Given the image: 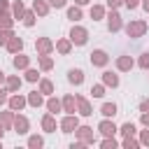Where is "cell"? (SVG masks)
Returning <instances> with one entry per match:
<instances>
[{"label":"cell","mask_w":149,"mask_h":149,"mask_svg":"<svg viewBox=\"0 0 149 149\" xmlns=\"http://www.w3.org/2000/svg\"><path fill=\"white\" fill-rule=\"evenodd\" d=\"M140 65H142V68H149V54H144V56H142V61H140Z\"/></svg>","instance_id":"20"},{"label":"cell","mask_w":149,"mask_h":149,"mask_svg":"<svg viewBox=\"0 0 149 149\" xmlns=\"http://www.w3.org/2000/svg\"><path fill=\"white\" fill-rule=\"evenodd\" d=\"M28 79L35 81V79H37V72H35V70H28Z\"/></svg>","instance_id":"26"},{"label":"cell","mask_w":149,"mask_h":149,"mask_svg":"<svg viewBox=\"0 0 149 149\" xmlns=\"http://www.w3.org/2000/svg\"><path fill=\"white\" fill-rule=\"evenodd\" d=\"M140 33H144V23H133V26H128V35H140Z\"/></svg>","instance_id":"5"},{"label":"cell","mask_w":149,"mask_h":149,"mask_svg":"<svg viewBox=\"0 0 149 149\" xmlns=\"http://www.w3.org/2000/svg\"><path fill=\"white\" fill-rule=\"evenodd\" d=\"M102 114H105V116H114V114H116V107H114V105H102Z\"/></svg>","instance_id":"8"},{"label":"cell","mask_w":149,"mask_h":149,"mask_svg":"<svg viewBox=\"0 0 149 149\" xmlns=\"http://www.w3.org/2000/svg\"><path fill=\"white\" fill-rule=\"evenodd\" d=\"M126 5H128V7H135V5H137V0H126Z\"/></svg>","instance_id":"34"},{"label":"cell","mask_w":149,"mask_h":149,"mask_svg":"<svg viewBox=\"0 0 149 149\" xmlns=\"http://www.w3.org/2000/svg\"><path fill=\"white\" fill-rule=\"evenodd\" d=\"M7 37H9V35H7V33H2V35H0V42L5 44V42H7Z\"/></svg>","instance_id":"33"},{"label":"cell","mask_w":149,"mask_h":149,"mask_svg":"<svg viewBox=\"0 0 149 149\" xmlns=\"http://www.w3.org/2000/svg\"><path fill=\"white\" fill-rule=\"evenodd\" d=\"M105 81H107V84H112V86H116V84H119V79H116L112 72H105Z\"/></svg>","instance_id":"10"},{"label":"cell","mask_w":149,"mask_h":149,"mask_svg":"<svg viewBox=\"0 0 149 149\" xmlns=\"http://www.w3.org/2000/svg\"><path fill=\"white\" fill-rule=\"evenodd\" d=\"M142 142H144V144H149V133H144V135H142Z\"/></svg>","instance_id":"32"},{"label":"cell","mask_w":149,"mask_h":149,"mask_svg":"<svg viewBox=\"0 0 149 149\" xmlns=\"http://www.w3.org/2000/svg\"><path fill=\"white\" fill-rule=\"evenodd\" d=\"M91 61H93L95 65H105V63H107V54H105V51H93V54H91Z\"/></svg>","instance_id":"2"},{"label":"cell","mask_w":149,"mask_h":149,"mask_svg":"<svg viewBox=\"0 0 149 149\" xmlns=\"http://www.w3.org/2000/svg\"><path fill=\"white\" fill-rule=\"evenodd\" d=\"M72 105H74L72 98H65V109H68V112H72Z\"/></svg>","instance_id":"24"},{"label":"cell","mask_w":149,"mask_h":149,"mask_svg":"<svg viewBox=\"0 0 149 149\" xmlns=\"http://www.w3.org/2000/svg\"><path fill=\"white\" fill-rule=\"evenodd\" d=\"M130 65H133V63H130V58H121V61H119V68H121V70H128Z\"/></svg>","instance_id":"13"},{"label":"cell","mask_w":149,"mask_h":149,"mask_svg":"<svg viewBox=\"0 0 149 149\" xmlns=\"http://www.w3.org/2000/svg\"><path fill=\"white\" fill-rule=\"evenodd\" d=\"M30 102H33V105H40L42 100H40V95H37V93H33V95H30Z\"/></svg>","instance_id":"23"},{"label":"cell","mask_w":149,"mask_h":149,"mask_svg":"<svg viewBox=\"0 0 149 149\" xmlns=\"http://www.w3.org/2000/svg\"><path fill=\"white\" fill-rule=\"evenodd\" d=\"M30 147H42V140L40 137H30Z\"/></svg>","instance_id":"19"},{"label":"cell","mask_w":149,"mask_h":149,"mask_svg":"<svg viewBox=\"0 0 149 149\" xmlns=\"http://www.w3.org/2000/svg\"><path fill=\"white\" fill-rule=\"evenodd\" d=\"M100 130H102L105 135H112L116 128H114V123H107V121H102V123H100Z\"/></svg>","instance_id":"6"},{"label":"cell","mask_w":149,"mask_h":149,"mask_svg":"<svg viewBox=\"0 0 149 149\" xmlns=\"http://www.w3.org/2000/svg\"><path fill=\"white\" fill-rule=\"evenodd\" d=\"M42 68H51V61L49 58H42Z\"/></svg>","instance_id":"31"},{"label":"cell","mask_w":149,"mask_h":149,"mask_svg":"<svg viewBox=\"0 0 149 149\" xmlns=\"http://www.w3.org/2000/svg\"><path fill=\"white\" fill-rule=\"evenodd\" d=\"M49 2H51L54 7H63V5H65V0H49Z\"/></svg>","instance_id":"27"},{"label":"cell","mask_w":149,"mask_h":149,"mask_svg":"<svg viewBox=\"0 0 149 149\" xmlns=\"http://www.w3.org/2000/svg\"><path fill=\"white\" fill-rule=\"evenodd\" d=\"M26 128H28V121H26L23 116H19V119H16V130H19V133H26Z\"/></svg>","instance_id":"7"},{"label":"cell","mask_w":149,"mask_h":149,"mask_svg":"<svg viewBox=\"0 0 149 149\" xmlns=\"http://www.w3.org/2000/svg\"><path fill=\"white\" fill-rule=\"evenodd\" d=\"M2 79H5V74H2V72H0V81H2Z\"/></svg>","instance_id":"40"},{"label":"cell","mask_w":149,"mask_h":149,"mask_svg":"<svg viewBox=\"0 0 149 149\" xmlns=\"http://www.w3.org/2000/svg\"><path fill=\"white\" fill-rule=\"evenodd\" d=\"M119 2H121V0H109V5H112V7H116Z\"/></svg>","instance_id":"35"},{"label":"cell","mask_w":149,"mask_h":149,"mask_svg":"<svg viewBox=\"0 0 149 149\" xmlns=\"http://www.w3.org/2000/svg\"><path fill=\"white\" fill-rule=\"evenodd\" d=\"M119 19H121V16H119L116 12L109 16V30H119V26H121V21H119Z\"/></svg>","instance_id":"4"},{"label":"cell","mask_w":149,"mask_h":149,"mask_svg":"<svg viewBox=\"0 0 149 149\" xmlns=\"http://www.w3.org/2000/svg\"><path fill=\"white\" fill-rule=\"evenodd\" d=\"M26 63H28V61H26V58H23V56H21V58H19V56H16V58H14V65H16V68H23V65H26Z\"/></svg>","instance_id":"15"},{"label":"cell","mask_w":149,"mask_h":149,"mask_svg":"<svg viewBox=\"0 0 149 149\" xmlns=\"http://www.w3.org/2000/svg\"><path fill=\"white\" fill-rule=\"evenodd\" d=\"M68 16H70L72 21H77V19H81V14H79V9H74V7H72V9L68 12Z\"/></svg>","instance_id":"12"},{"label":"cell","mask_w":149,"mask_h":149,"mask_svg":"<svg viewBox=\"0 0 149 149\" xmlns=\"http://www.w3.org/2000/svg\"><path fill=\"white\" fill-rule=\"evenodd\" d=\"M68 74H70V81H72V84H81V81H84V72H81V70H70Z\"/></svg>","instance_id":"3"},{"label":"cell","mask_w":149,"mask_h":149,"mask_svg":"<svg viewBox=\"0 0 149 149\" xmlns=\"http://www.w3.org/2000/svg\"><path fill=\"white\" fill-rule=\"evenodd\" d=\"M42 123H44V128H47V130H54V119H51V116H44V121H42Z\"/></svg>","instance_id":"14"},{"label":"cell","mask_w":149,"mask_h":149,"mask_svg":"<svg viewBox=\"0 0 149 149\" xmlns=\"http://www.w3.org/2000/svg\"><path fill=\"white\" fill-rule=\"evenodd\" d=\"M2 100H5V91H0V102H2Z\"/></svg>","instance_id":"37"},{"label":"cell","mask_w":149,"mask_h":149,"mask_svg":"<svg viewBox=\"0 0 149 149\" xmlns=\"http://www.w3.org/2000/svg\"><path fill=\"white\" fill-rule=\"evenodd\" d=\"M77 2H79V5H84V2H88V0H77Z\"/></svg>","instance_id":"39"},{"label":"cell","mask_w":149,"mask_h":149,"mask_svg":"<svg viewBox=\"0 0 149 149\" xmlns=\"http://www.w3.org/2000/svg\"><path fill=\"white\" fill-rule=\"evenodd\" d=\"M35 9H37L40 14H44V12H47V7H44V5H40V2H35Z\"/></svg>","instance_id":"25"},{"label":"cell","mask_w":149,"mask_h":149,"mask_svg":"<svg viewBox=\"0 0 149 149\" xmlns=\"http://www.w3.org/2000/svg\"><path fill=\"white\" fill-rule=\"evenodd\" d=\"M21 12H23V7H21V2H16V5H14V14L21 16Z\"/></svg>","instance_id":"21"},{"label":"cell","mask_w":149,"mask_h":149,"mask_svg":"<svg viewBox=\"0 0 149 149\" xmlns=\"http://www.w3.org/2000/svg\"><path fill=\"white\" fill-rule=\"evenodd\" d=\"M91 14H93V16H100V14H102V9H100V7H93V12H91Z\"/></svg>","instance_id":"30"},{"label":"cell","mask_w":149,"mask_h":149,"mask_svg":"<svg viewBox=\"0 0 149 149\" xmlns=\"http://www.w3.org/2000/svg\"><path fill=\"white\" fill-rule=\"evenodd\" d=\"M144 9H149V0H144Z\"/></svg>","instance_id":"38"},{"label":"cell","mask_w":149,"mask_h":149,"mask_svg":"<svg viewBox=\"0 0 149 149\" xmlns=\"http://www.w3.org/2000/svg\"><path fill=\"white\" fill-rule=\"evenodd\" d=\"M21 105H23V100H21V98H12V107H14V109H19Z\"/></svg>","instance_id":"17"},{"label":"cell","mask_w":149,"mask_h":149,"mask_svg":"<svg viewBox=\"0 0 149 149\" xmlns=\"http://www.w3.org/2000/svg\"><path fill=\"white\" fill-rule=\"evenodd\" d=\"M142 121H144V123L149 126V114H144V116H142Z\"/></svg>","instance_id":"36"},{"label":"cell","mask_w":149,"mask_h":149,"mask_svg":"<svg viewBox=\"0 0 149 149\" xmlns=\"http://www.w3.org/2000/svg\"><path fill=\"white\" fill-rule=\"evenodd\" d=\"M40 49H42V51H47V49H49V42H47V40H42V42H40Z\"/></svg>","instance_id":"28"},{"label":"cell","mask_w":149,"mask_h":149,"mask_svg":"<svg viewBox=\"0 0 149 149\" xmlns=\"http://www.w3.org/2000/svg\"><path fill=\"white\" fill-rule=\"evenodd\" d=\"M121 130H123L126 135H133V133H135V128H133V123H126V126H123Z\"/></svg>","instance_id":"16"},{"label":"cell","mask_w":149,"mask_h":149,"mask_svg":"<svg viewBox=\"0 0 149 149\" xmlns=\"http://www.w3.org/2000/svg\"><path fill=\"white\" fill-rule=\"evenodd\" d=\"M49 109L51 112H58V100H49Z\"/></svg>","instance_id":"18"},{"label":"cell","mask_w":149,"mask_h":149,"mask_svg":"<svg viewBox=\"0 0 149 149\" xmlns=\"http://www.w3.org/2000/svg\"><path fill=\"white\" fill-rule=\"evenodd\" d=\"M9 49H12V51H19V49H21V40H19V37H14V40L9 42Z\"/></svg>","instance_id":"11"},{"label":"cell","mask_w":149,"mask_h":149,"mask_svg":"<svg viewBox=\"0 0 149 149\" xmlns=\"http://www.w3.org/2000/svg\"><path fill=\"white\" fill-rule=\"evenodd\" d=\"M91 93H93V95H95V98H100V95H102V86H95V88H93V91H91Z\"/></svg>","instance_id":"22"},{"label":"cell","mask_w":149,"mask_h":149,"mask_svg":"<svg viewBox=\"0 0 149 149\" xmlns=\"http://www.w3.org/2000/svg\"><path fill=\"white\" fill-rule=\"evenodd\" d=\"M0 137H2V126H0Z\"/></svg>","instance_id":"41"},{"label":"cell","mask_w":149,"mask_h":149,"mask_svg":"<svg viewBox=\"0 0 149 149\" xmlns=\"http://www.w3.org/2000/svg\"><path fill=\"white\" fill-rule=\"evenodd\" d=\"M74 126H77V121H74V119H72V116H70V119H65V121H63V128H65V133H70V130H72V128H74Z\"/></svg>","instance_id":"9"},{"label":"cell","mask_w":149,"mask_h":149,"mask_svg":"<svg viewBox=\"0 0 149 149\" xmlns=\"http://www.w3.org/2000/svg\"><path fill=\"white\" fill-rule=\"evenodd\" d=\"M42 91H44V93H49V91H51V84H49V81H44V84H42Z\"/></svg>","instance_id":"29"},{"label":"cell","mask_w":149,"mask_h":149,"mask_svg":"<svg viewBox=\"0 0 149 149\" xmlns=\"http://www.w3.org/2000/svg\"><path fill=\"white\" fill-rule=\"evenodd\" d=\"M72 40H74L77 44H84V42H86V30H84V28H74V30H72Z\"/></svg>","instance_id":"1"}]
</instances>
